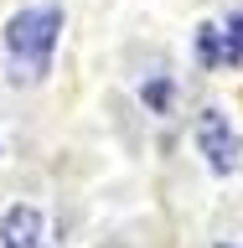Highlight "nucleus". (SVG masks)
Returning <instances> with one entry per match:
<instances>
[{
    "label": "nucleus",
    "mask_w": 243,
    "mask_h": 248,
    "mask_svg": "<svg viewBox=\"0 0 243 248\" xmlns=\"http://www.w3.org/2000/svg\"><path fill=\"white\" fill-rule=\"evenodd\" d=\"M57 31H62L57 5H31V11L11 16V26H5V57H11L16 83H42V73L52 67Z\"/></svg>",
    "instance_id": "nucleus-1"
},
{
    "label": "nucleus",
    "mask_w": 243,
    "mask_h": 248,
    "mask_svg": "<svg viewBox=\"0 0 243 248\" xmlns=\"http://www.w3.org/2000/svg\"><path fill=\"white\" fill-rule=\"evenodd\" d=\"M197 140H202V150H207V160H212V170H233V166H238V135L228 129V119H223L217 108L202 114Z\"/></svg>",
    "instance_id": "nucleus-2"
},
{
    "label": "nucleus",
    "mask_w": 243,
    "mask_h": 248,
    "mask_svg": "<svg viewBox=\"0 0 243 248\" xmlns=\"http://www.w3.org/2000/svg\"><path fill=\"white\" fill-rule=\"evenodd\" d=\"M202 57L207 62H243V16H233L228 26L202 31Z\"/></svg>",
    "instance_id": "nucleus-3"
},
{
    "label": "nucleus",
    "mask_w": 243,
    "mask_h": 248,
    "mask_svg": "<svg viewBox=\"0 0 243 248\" xmlns=\"http://www.w3.org/2000/svg\"><path fill=\"white\" fill-rule=\"evenodd\" d=\"M0 238H5V248H42V212L36 207H11L5 222H0Z\"/></svg>",
    "instance_id": "nucleus-4"
}]
</instances>
